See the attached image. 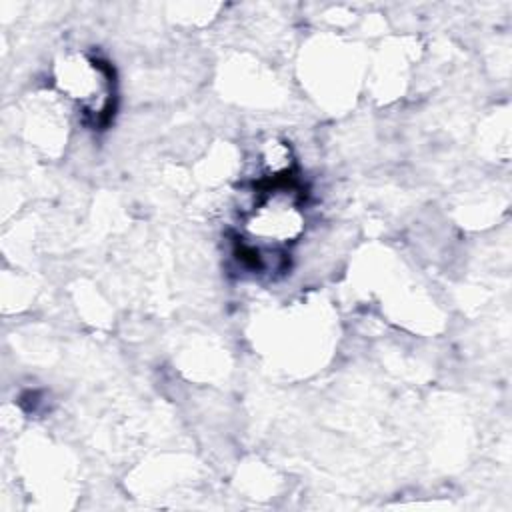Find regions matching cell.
I'll return each mask as SVG.
<instances>
[{"instance_id": "6da1fadb", "label": "cell", "mask_w": 512, "mask_h": 512, "mask_svg": "<svg viewBox=\"0 0 512 512\" xmlns=\"http://www.w3.org/2000/svg\"><path fill=\"white\" fill-rule=\"evenodd\" d=\"M54 82L66 98H70L84 122L104 126L110 120L116 100V78L114 68L90 54H68L54 70Z\"/></svg>"}]
</instances>
